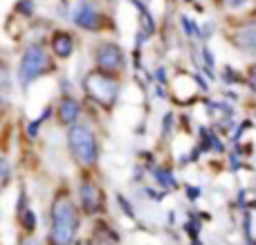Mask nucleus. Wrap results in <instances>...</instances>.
<instances>
[{
    "instance_id": "obj_1",
    "label": "nucleus",
    "mask_w": 256,
    "mask_h": 245,
    "mask_svg": "<svg viewBox=\"0 0 256 245\" xmlns=\"http://www.w3.org/2000/svg\"><path fill=\"white\" fill-rule=\"evenodd\" d=\"M79 230V214L68 196H58L52 207V230L50 245H70Z\"/></svg>"
},
{
    "instance_id": "obj_2",
    "label": "nucleus",
    "mask_w": 256,
    "mask_h": 245,
    "mask_svg": "<svg viewBox=\"0 0 256 245\" xmlns=\"http://www.w3.org/2000/svg\"><path fill=\"white\" fill-rule=\"evenodd\" d=\"M68 144H70V151L74 156V160L81 166H94L97 162V140L94 133L84 124H74L68 130Z\"/></svg>"
},
{
    "instance_id": "obj_3",
    "label": "nucleus",
    "mask_w": 256,
    "mask_h": 245,
    "mask_svg": "<svg viewBox=\"0 0 256 245\" xmlns=\"http://www.w3.org/2000/svg\"><path fill=\"white\" fill-rule=\"evenodd\" d=\"M50 68L52 66H50V58H48V54H45V50L40 48V45H30V48L25 50V54H22V58H20L18 76H20L22 86H30L34 79L43 76Z\"/></svg>"
},
{
    "instance_id": "obj_4",
    "label": "nucleus",
    "mask_w": 256,
    "mask_h": 245,
    "mask_svg": "<svg viewBox=\"0 0 256 245\" xmlns=\"http://www.w3.org/2000/svg\"><path fill=\"white\" fill-rule=\"evenodd\" d=\"M86 90L102 106H112L117 99V84L106 72H90L86 76Z\"/></svg>"
},
{
    "instance_id": "obj_5",
    "label": "nucleus",
    "mask_w": 256,
    "mask_h": 245,
    "mask_svg": "<svg viewBox=\"0 0 256 245\" xmlns=\"http://www.w3.org/2000/svg\"><path fill=\"white\" fill-rule=\"evenodd\" d=\"M94 61H97L99 70L102 72H117L122 70V66H124V54H122L120 45L115 43H102L97 50V54H94Z\"/></svg>"
},
{
    "instance_id": "obj_6",
    "label": "nucleus",
    "mask_w": 256,
    "mask_h": 245,
    "mask_svg": "<svg viewBox=\"0 0 256 245\" xmlns=\"http://www.w3.org/2000/svg\"><path fill=\"white\" fill-rule=\"evenodd\" d=\"M79 198H81V207H84L86 214H97L104 205V196L99 192V187L94 182H81V189H79Z\"/></svg>"
},
{
    "instance_id": "obj_7",
    "label": "nucleus",
    "mask_w": 256,
    "mask_h": 245,
    "mask_svg": "<svg viewBox=\"0 0 256 245\" xmlns=\"http://www.w3.org/2000/svg\"><path fill=\"white\" fill-rule=\"evenodd\" d=\"M74 22L84 30H97L99 27V12L94 9V4L81 2L74 12Z\"/></svg>"
},
{
    "instance_id": "obj_8",
    "label": "nucleus",
    "mask_w": 256,
    "mask_h": 245,
    "mask_svg": "<svg viewBox=\"0 0 256 245\" xmlns=\"http://www.w3.org/2000/svg\"><path fill=\"white\" fill-rule=\"evenodd\" d=\"M79 112H81L79 102H76V99H72V97H66V99L61 102V106H58V120H61L63 124L74 126V122H76V117H79Z\"/></svg>"
},
{
    "instance_id": "obj_9",
    "label": "nucleus",
    "mask_w": 256,
    "mask_h": 245,
    "mask_svg": "<svg viewBox=\"0 0 256 245\" xmlns=\"http://www.w3.org/2000/svg\"><path fill=\"white\" fill-rule=\"evenodd\" d=\"M52 50L56 56L66 58L72 54V50H74V40H72V36L68 34V32H56V34L52 36Z\"/></svg>"
},
{
    "instance_id": "obj_10",
    "label": "nucleus",
    "mask_w": 256,
    "mask_h": 245,
    "mask_svg": "<svg viewBox=\"0 0 256 245\" xmlns=\"http://www.w3.org/2000/svg\"><path fill=\"white\" fill-rule=\"evenodd\" d=\"M236 40H238V45L243 50H248V52H256V25L240 30L238 36H236Z\"/></svg>"
},
{
    "instance_id": "obj_11",
    "label": "nucleus",
    "mask_w": 256,
    "mask_h": 245,
    "mask_svg": "<svg viewBox=\"0 0 256 245\" xmlns=\"http://www.w3.org/2000/svg\"><path fill=\"white\" fill-rule=\"evenodd\" d=\"M22 223H25L27 230H32V228H34V214H32V212H27V214L22 216Z\"/></svg>"
},
{
    "instance_id": "obj_12",
    "label": "nucleus",
    "mask_w": 256,
    "mask_h": 245,
    "mask_svg": "<svg viewBox=\"0 0 256 245\" xmlns=\"http://www.w3.org/2000/svg\"><path fill=\"white\" fill-rule=\"evenodd\" d=\"M222 2H225L230 9H236V7H240V4H245L248 0H222Z\"/></svg>"
},
{
    "instance_id": "obj_13",
    "label": "nucleus",
    "mask_w": 256,
    "mask_h": 245,
    "mask_svg": "<svg viewBox=\"0 0 256 245\" xmlns=\"http://www.w3.org/2000/svg\"><path fill=\"white\" fill-rule=\"evenodd\" d=\"M250 84H252V88L256 90V66L250 68Z\"/></svg>"
},
{
    "instance_id": "obj_14",
    "label": "nucleus",
    "mask_w": 256,
    "mask_h": 245,
    "mask_svg": "<svg viewBox=\"0 0 256 245\" xmlns=\"http://www.w3.org/2000/svg\"><path fill=\"white\" fill-rule=\"evenodd\" d=\"M7 178H9V166H7V160H2V184L7 182Z\"/></svg>"
}]
</instances>
